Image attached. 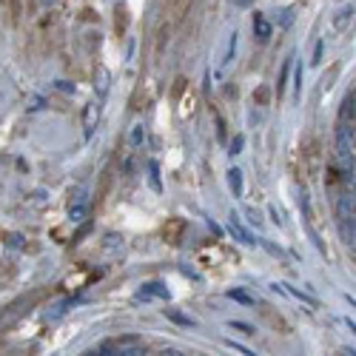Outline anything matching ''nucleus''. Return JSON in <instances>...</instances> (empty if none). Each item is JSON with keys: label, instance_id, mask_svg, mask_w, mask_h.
Masks as SVG:
<instances>
[{"label": "nucleus", "instance_id": "obj_1", "mask_svg": "<svg viewBox=\"0 0 356 356\" xmlns=\"http://www.w3.org/2000/svg\"><path fill=\"white\" fill-rule=\"evenodd\" d=\"M334 154H337V169L342 171L345 180H350V174H353V151H350V140H348V129L345 126L337 129V149H334Z\"/></svg>", "mask_w": 356, "mask_h": 356}, {"label": "nucleus", "instance_id": "obj_2", "mask_svg": "<svg viewBox=\"0 0 356 356\" xmlns=\"http://www.w3.org/2000/svg\"><path fill=\"white\" fill-rule=\"evenodd\" d=\"M100 111H103V100H88L86 103V109H83V137L86 140H91L94 137V129H97V123H100Z\"/></svg>", "mask_w": 356, "mask_h": 356}, {"label": "nucleus", "instance_id": "obj_3", "mask_svg": "<svg viewBox=\"0 0 356 356\" xmlns=\"http://www.w3.org/2000/svg\"><path fill=\"white\" fill-rule=\"evenodd\" d=\"M353 17H356V9L350 3L348 6H339L334 15H330V32H334V35H345L353 26Z\"/></svg>", "mask_w": 356, "mask_h": 356}, {"label": "nucleus", "instance_id": "obj_4", "mask_svg": "<svg viewBox=\"0 0 356 356\" xmlns=\"http://www.w3.org/2000/svg\"><path fill=\"white\" fill-rule=\"evenodd\" d=\"M228 231H231V236H236V243H243V245H254V236H251V231L243 225V217L236 211H231L228 214Z\"/></svg>", "mask_w": 356, "mask_h": 356}, {"label": "nucleus", "instance_id": "obj_5", "mask_svg": "<svg viewBox=\"0 0 356 356\" xmlns=\"http://www.w3.org/2000/svg\"><path fill=\"white\" fill-rule=\"evenodd\" d=\"M137 299H169V288H165L162 282H157V279L142 282V288H140Z\"/></svg>", "mask_w": 356, "mask_h": 356}, {"label": "nucleus", "instance_id": "obj_6", "mask_svg": "<svg viewBox=\"0 0 356 356\" xmlns=\"http://www.w3.org/2000/svg\"><path fill=\"white\" fill-rule=\"evenodd\" d=\"M271 32H274V26L268 23V17L265 15H254V37L259 40V43H268L271 40Z\"/></svg>", "mask_w": 356, "mask_h": 356}, {"label": "nucleus", "instance_id": "obj_7", "mask_svg": "<svg viewBox=\"0 0 356 356\" xmlns=\"http://www.w3.org/2000/svg\"><path fill=\"white\" fill-rule=\"evenodd\" d=\"M228 188L234 191V197L245 194V180H243V171L236 169V165H234V169H228Z\"/></svg>", "mask_w": 356, "mask_h": 356}, {"label": "nucleus", "instance_id": "obj_8", "mask_svg": "<svg viewBox=\"0 0 356 356\" xmlns=\"http://www.w3.org/2000/svg\"><path fill=\"white\" fill-rule=\"evenodd\" d=\"M103 254H123V236L120 234H106L103 236Z\"/></svg>", "mask_w": 356, "mask_h": 356}, {"label": "nucleus", "instance_id": "obj_9", "mask_svg": "<svg viewBox=\"0 0 356 356\" xmlns=\"http://www.w3.org/2000/svg\"><path fill=\"white\" fill-rule=\"evenodd\" d=\"M114 342H117L114 356H146V345H140V342H131V345H123L120 339H114Z\"/></svg>", "mask_w": 356, "mask_h": 356}, {"label": "nucleus", "instance_id": "obj_10", "mask_svg": "<svg viewBox=\"0 0 356 356\" xmlns=\"http://www.w3.org/2000/svg\"><path fill=\"white\" fill-rule=\"evenodd\" d=\"M149 185H151L154 194H162V180H160V165H157V160L149 162Z\"/></svg>", "mask_w": 356, "mask_h": 356}, {"label": "nucleus", "instance_id": "obj_11", "mask_svg": "<svg viewBox=\"0 0 356 356\" xmlns=\"http://www.w3.org/2000/svg\"><path fill=\"white\" fill-rule=\"evenodd\" d=\"M97 75H100V80L94 83V91H97V100H103L106 94H109V80H111V77H109V68H106V66L97 68Z\"/></svg>", "mask_w": 356, "mask_h": 356}, {"label": "nucleus", "instance_id": "obj_12", "mask_svg": "<svg viewBox=\"0 0 356 356\" xmlns=\"http://www.w3.org/2000/svg\"><path fill=\"white\" fill-rule=\"evenodd\" d=\"M234 55H236V32L228 37V49H225V55H223V60H220V75L234 63Z\"/></svg>", "mask_w": 356, "mask_h": 356}, {"label": "nucleus", "instance_id": "obj_13", "mask_svg": "<svg viewBox=\"0 0 356 356\" xmlns=\"http://www.w3.org/2000/svg\"><path fill=\"white\" fill-rule=\"evenodd\" d=\"M142 142H146V126H142V123H137V126H131V134H129V146H131V149H140Z\"/></svg>", "mask_w": 356, "mask_h": 356}, {"label": "nucleus", "instance_id": "obj_14", "mask_svg": "<svg viewBox=\"0 0 356 356\" xmlns=\"http://www.w3.org/2000/svg\"><path fill=\"white\" fill-rule=\"evenodd\" d=\"M294 57H288V60H285V66H282V71H279V80H277V94H279V97H282V91H285V86H288V75H291V63Z\"/></svg>", "mask_w": 356, "mask_h": 356}, {"label": "nucleus", "instance_id": "obj_15", "mask_svg": "<svg viewBox=\"0 0 356 356\" xmlns=\"http://www.w3.org/2000/svg\"><path fill=\"white\" fill-rule=\"evenodd\" d=\"M86 217H88V205H86V203H77V205L68 208V220H71V223H83Z\"/></svg>", "mask_w": 356, "mask_h": 356}, {"label": "nucleus", "instance_id": "obj_16", "mask_svg": "<svg viewBox=\"0 0 356 356\" xmlns=\"http://www.w3.org/2000/svg\"><path fill=\"white\" fill-rule=\"evenodd\" d=\"M225 297H228V299H234V302H240V305H248V308L254 305V297H248L243 288H228V291H225Z\"/></svg>", "mask_w": 356, "mask_h": 356}, {"label": "nucleus", "instance_id": "obj_17", "mask_svg": "<svg viewBox=\"0 0 356 356\" xmlns=\"http://www.w3.org/2000/svg\"><path fill=\"white\" fill-rule=\"evenodd\" d=\"M165 317H169L171 322H177V325H182V328H194V319L180 314V311H165Z\"/></svg>", "mask_w": 356, "mask_h": 356}, {"label": "nucleus", "instance_id": "obj_18", "mask_svg": "<svg viewBox=\"0 0 356 356\" xmlns=\"http://www.w3.org/2000/svg\"><path fill=\"white\" fill-rule=\"evenodd\" d=\"M32 208H46V205H49V197H46V191H43V188H37V191L26 200Z\"/></svg>", "mask_w": 356, "mask_h": 356}, {"label": "nucleus", "instance_id": "obj_19", "mask_svg": "<svg viewBox=\"0 0 356 356\" xmlns=\"http://www.w3.org/2000/svg\"><path fill=\"white\" fill-rule=\"evenodd\" d=\"M228 328H231V330H240L243 337H256V328H251L248 322H234V319H231Z\"/></svg>", "mask_w": 356, "mask_h": 356}, {"label": "nucleus", "instance_id": "obj_20", "mask_svg": "<svg viewBox=\"0 0 356 356\" xmlns=\"http://www.w3.org/2000/svg\"><path fill=\"white\" fill-rule=\"evenodd\" d=\"M245 217H248L251 228H256V231H259V228H263V225H265V220H263V217H259V211H256V208H245Z\"/></svg>", "mask_w": 356, "mask_h": 356}, {"label": "nucleus", "instance_id": "obj_21", "mask_svg": "<svg viewBox=\"0 0 356 356\" xmlns=\"http://www.w3.org/2000/svg\"><path fill=\"white\" fill-rule=\"evenodd\" d=\"M243 149H245V137H243V134H236V137L231 140V151H228V154L236 157V154H243Z\"/></svg>", "mask_w": 356, "mask_h": 356}, {"label": "nucleus", "instance_id": "obj_22", "mask_svg": "<svg viewBox=\"0 0 356 356\" xmlns=\"http://www.w3.org/2000/svg\"><path fill=\"white\" fill-rule=\"evenodd\" d=\"M322 55H325V43L319 40V43L314 46V57H311V63H314V66H322Z\"/></svg>", "mask_w": 356, "mask_h": 356}, {"label": "nucleus", "instance_id": "obj_23", "mask_svg": "<svg viewBox=\"0 0 356 356\" xmlns=\"http://www.w3.org/2000/svg\"><path fill=\"white\" fill-rule=\"evenodd\" d=\"M225 345H228V348H234V350H236V353H243V356H256V353H254V350H248V348H243V345H240V342H231V339H228V342H225Z\"/></svg>", "mask_w": 356, "mask_h": 356}, {"label": "nucleus", "instance_id": "obj_24", "mask_svg": "<svg viewBox=\"0 0 356 356\" xmlns=\"http://www.w3.org/2000/svg\"><path fill=\"white\" fill-rule=\"evenodd\" d=\"M6 240H9V248H23V236L20 234H9Z\"/></svg>", "mask_w": 356, "mask_h": 356}, {"label": "nucleus", "instance_id": "obj_25", "mask_svg": "<svg viewBox=\"0 0 356 356\" xmlns=\"http://www.w3.org/2000/svg\"><path fill=\"white\" fill-rule=\"evenodd\" d=\"M268 97H271V91H268V88H259V91L254 94V100H259V103H263V106L268 103Z\"/></svg>", "mask_w": 356, "mask_h": 356}, {"label": "nucleus", "instance_id": "obj_26", "mask_svg": "<svg viewBox=\"0 0 356 356\" xmlns=\"http://www.w3.org/2000/svg\"><path fill=\"white\" fill-rule=\"evenodd\" d=\"M302 75H305V71H302V66H297V75H294V88H297V94H302Z\"/></svg>", "mask_w": 356, "mask_h": 356}, {"label": "nucleus", "instance_id": "obj_27", "mask_svg": "<svg viewBox=\"0 0 356 356\" xmlns=\"http://www.w3.org/2000/svg\"><path fill=\"white\" fill-rule=\"evenodd\" d=\"M57 88H60L63 94H75V86H71V83H66V80H57Z\"/></svg>", "mask_w": 356, "mask_h": 356}, {"label": "nucleus", "instance_id": "obj_28", "mask_svg": "<svg viewBox=\"0 0 356 356\" xmlns=\"http://www.w3.org/2000/svg\"><path fill=\"white\" fill-rule=\"evenodd\" d=\"M234 3H236V6H248V3H251V0H234Z\"/></svg>", "mask_w": 356, "mask_h": 356}, {"label": "nucleus", "instance_id": "obj_29", "mask_svg": "<svg viewBox=\"0 0 356 356\" xmlns=\"http://www.w3.org/2000/svg\"><path fill=\"white\" fill-rule=\"evenodd\" d=\"M348 328L353 330V334H356V322H353V319H348Z\"/></svg>", "mask_w": 356, "mask_h": 356}, {"label": "nucleus", "instance_id": "obj_30", "mask_svg": "<svg viewBox=\"0 0 356 356\" xmlns=\"http://www.w3.org/2000/svg\"><path fill=\"white\" fill-rule=\"evenodd\" d=\"M174 356H188V353H180V350H177V353H174Z\"/></svg>", "mask_w": 356, "mask_h": 356}]
</instances>
